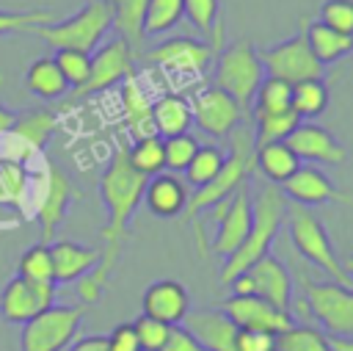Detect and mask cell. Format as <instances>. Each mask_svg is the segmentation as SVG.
Segmentation results:
<instances>
[{
  "label": "cell",
  "instance_id": "cell-13",
  "mask_svg": "<svg viewBox=\"0 0 353 351\" xmlns=\"http://www.w3.org/2000/svg\"><path fill=\"white\" fill-rule=\"evenodd\" d=\"M58 122H61V116H58V111H52V108H36V111L17 113L11 130L3 135V138L8 141L6 158L25 166L33 155H39V152L47 146V141L52 138Z\"/></svg>",
  "mask_w": 353,
  "mask_h": 351
},
{
  "label": "cell",
  "instance_id": "cell-41",
  "mask_svg": "<svg viewBox=\"0 0 353 351\" xmlns=\"http://www.w3.org/2000/svg\"><path fill=\"white\" fill-rule=\"evenodd\" d=\"M52 58H55L63 80L69 83V91L85 83L88 69H91V53H83V50H55Z\"/></svg>",
  "mask_w": 353,
  "mask_h": 351
},
{
  "label": "cell",
  "instance_id": "cell-15",
  "mask_svg": "<svg viewBox=\"0 0 353 351\" xmlns=\"http://www.w3.org/2000/svg\"><path fill=\"white\" fill-rule=\"evenodd\" d=\"M190 111H193V122L199 124V130H204L212 138H229V133L237 124H243L245 108L237 99H232L226 91L207 86L193 97Z\"/></svg>",
  "mask_w": 353,
  "mask_h": 351
},
{
  "label": "cell",
  "instance_id": "cell-35",
  "mask_svg": "<svg viewBox=\"0 0 353 351\" xmlns=\"http://www.w3.org/2000/svg\"><path fill=\"white\" fill-rule=\"evenodd\" d=\"M17 276L39 282V285H55L52 276V257H50V243H33L22 252L17 263Z\"/></svg>",
  "mask_w": 353,
  "mask_h": 351
},
{
  "label": "cell",
  "instance_id": "cell-47",
  "mask_svg": "<svg viewBox=\"0 0 353 351\" xmlns=\"http://www.w3.org/2000/svg\"><path fill=\"white\" fill-rule=\"evenodd\" d=\"M160 351H204V348L199 345V340L185 326L174 323V326H168V337H165Z\"/></svg>",
  "mask_w": 353,
  "mask_h": 351
},
{
  "label": "cell",
  "instance_id": "cell-25",
  "mask_svg": "<svg viewBox=\"0 0 353 351\" xmlns=\"http://www.w3.org/2000/svg\"><path fill=\"white\" fill-rule=\"evenodd\" d=\"M188 196L190 193H188L185 182L174 174H154L146 180V188H143L146 207L160 218H174L179 213H185Z\"/></svg>",
  "mask_w": 353,
  "mask_h": 351
},
{
  "label": "cell",
  "instance_id": "cell-33",
  "mask_svg": "<svg viewBox=\"0 0 353 351\" xmlns=\"http://www.w3.org/2000/svg\"><path fill=\"white\" fill-rule=\"evenodd\" d=\"M303 119L287 108L279 113H265V116H254V146L262 144H273V141H287V135L301 124Z\"/></svg>",
  "mask_w": 353,
  "mask_h": 351
},
{
  "label": "cell",
  "instance_id": "cell-6",
  "mask_svg": "<svg viewBox=\"0 0 353 351\" xmlns=\"http://www.w3.org/2000/svg\"><path fill=\"white\" fill-rule=\"evenodd\" d=\"M262 77H265V69L259 61V50L251 41L240 39L229 44L226 50L215 53V83L212 86L226 91L243 108L251 105Z\"/></svg>",
  "mask_w": 353,
  "mask_h": 351
},
{
  "label": "cell",
  "instance_id": "cell-34",
  "mask_svg": "<svg viewBox=\"0 0 353 351\" xmlns=\"http://www.w3.org/2000/svg\"><path fill=\"white\" fill-rule=\"evenodd\" d=\"M328 105V88L323 80H303L292 86V97H290V108L303 119L312 122L314 116H320Z\"/></svg>",
  "mask_w": 353,
  "mask_h": 351
},
{
  "label": "cell",
  "instance_id": "cell-2",
  "mask_svg": "<svg viewBox=\"0 0 353 351\" xmlns=\"http://www.w3.org/2000/svg\"><path fill=\"white\" fill-rule=\"evenodd\" d=\"M287 196L276 188L268 185L254 196V218H251V229L245 235V240L223 260L221 268V282L229 285L234 276H240L243 271H248L259 257L270 254V243L276 240L284 218H287Z\"/></svg>",
  "mask_w": 353,
  "mask_h": 351
},
{
  "label": "cell",
  "instance_id": "cell-16",
  "mask_svg": "<svg viewBox=\"0 0 353 351\" xmlns=\"http://www.w3.org/2000/svg\"><path fill=\"white\" fill-rule=\"evenodd\" d=\"M58 285H39L22 276H11L0 293V318L6 323H28L41 310L55 304Z\"/></svg>",
  "mask_w": 353,
  "mask_h": 351
},
{
  "label": "cell",
  "instance_id": "cell-28",
  "mask_svg": "<svg viewBox=\"0 0 353 351\" xmlns=\"http://www.w3.org/2000/svg\"><path fill=\"white\" fill-rule=\"evenodd\" d=\"M298 166H301V160L284 141L254 146V169H259L262 177H268L273 185H281Z\"/></svg>",
  "mask_w": 353,
  "mask_h": 351
},
{
  "label": "cell",
  "instance_id": "cell-11",
  "mask_svg": "<svg viewBox=\"0 0 353 351\" xmlns=\"http://www.w3.org/2000/svg\"><path fill=\"white\" fill-rule=\"evenodd\" d=\"M303 298L309 304V312L317 318V323L325 329V334H345L353 337V287L336 285V282H314L301 274Z\"/></svg>",
  "mask_w": 353,
  "mask_h": 351
},
{
  "label": "cell",
  "instance_id": "cell-5",
  "mask_svg": "<svg viewBox=\"0 0 353 351\" xmlns=\"http://www.w3.org/2000/svg\"><path fill=\"white\" fill-rule=\"evenodd\" d=\"M284 221H287V227H290V240H292L295 252H298L306 263H312V265H317L320 271H325L331 282L345 285V287H353V282L347 279V274H345L339 257L334 254V246H331V238H328L325 227H323L306 207L290 205Z\"/></svg>",
  "mask_w": 353,
  "mask_h": 351
},
{
  "label": "cell",
  "instance_id": "cell-52",
  "mask_svg": "<svg viewBox=\"0 0 353 351\" xmlns=\"http://www.w3.org/2000/svg\"><path fill=\"white\" fill-rule=\"evenodd\" d=\"M342 268H345V274H347V279L353 282V254H347V257L342 260Z\"/></svg>",
  "mask_w": 353,
  "mask_h": 351
},
{
  "label": "cell",
  "instance_id": "cell-18",
  "mask_svg": "<svg viewBox=\"0 0 353 351\" xmlns=\"http://www.w3.org/2000/svg\"><path fill=\"white\" fill-rule=\"evenodd\" d=\"M298 160H309V163H325V166H339L347 160L345 146L320 124L314 122H301L284 141Z\"/></svg>",
  "mask_w": 353,
  "mask_h": 351
},
{
  "label": "cell",
  "instance_id": "cell-39",
  "mask_svg": "<svg viewBox=\"0 0 353 351\" xmlns=\"http://www.w3.org/2000/svg\"><path fill=\"white\" fill-rule=\"evenodd\" d=\"M276 351H328L325 332L312 326H287L276 334Z\"/></svg>",
  "mask_w": 353,
  "mask_h": 351
},
{
  "label": "cell",
  "instance_id": "cell-42",
  "mask_svg": "<svg viewBox=\"0 0 353 351\" xmlns=\"http://www.w3.org/2000/svg\"><path fill=\"white\" fill-rule=\"evenodd\" d=\"M55 22V14L50 8H28V11H6L0 8V36L8 33H22L33 25H47Z\"/></svg>",
  "mask_w": 353,
  "mask_h": 351
},
{
  "label": "cell",
  "instance_id": "cell-46",
  "mask_svg": "<svg viewBox=\"0 0 353 351\" xmlns=\"http://www.w3.org/2000/svg\"><path fill=\"white\" fill-rule=\"evenodd\" d=\"M237 351H276V334L262 329H237Z\"/></svg>",
  "mask_w": 353,
  "mask_h": 351
},
{
  "label": "cell",
  "instance_id": "cell-30",
  "mask_svg": "<svg viewBox=\"0 0 353 351\" xmlns=\"http://www.w3.org/2000/svg\"><path fill=\"white\" fill-rule=\"evenodd\" d=\"M113 11V28L119 39H124L132 50L141 47L143 41V17L149 0H108Z\"/></svg>",
  "mask_w": 353,
  "mask_h": 351
},
{
  "label": "cell",
  "instance_id": "cell-20",
  "mask_svg": "<svg viewBox=\"0 0 353 351\" xmlns=\"http://www.w3.org/2000/svg\"><path fill=\"white\" fill-rule=\"evenodd\" d=\"M279 191H281L284 196H290V199H292L295 205H301V207L323 205V202H331V199L345 202L342 191H336L334 182H331L317 166H312V163H301V166L279 185Z\"/></svg>",
  "mask_w": 353,
  "mask_h": 351
},
{
  "label": "cell",
  "instance_id": "cell-32",
  "mask_svg": "<svg viewBox=\"0 0 353 351\" xmlns=\"http://www.w3.org/2000/svg\"><path fill=\"white\" fill-rule=\"evenodd\" d=\"M127 160H130V166H132L138 174H143V177L163 174V169H165L163 138H160V135L135 138L132 144H127Z\"/></svg>",
  "mask_w": 353,
  "mask_h": 351
},
{
  "label": "cell",
  "instance_id": "cell-10",
  "mask_svg": "<svg viewBox=\"0 0 353 351\" xmlns=\"http://www.w3.org/2000/svg\"><path fill=\"white\" fill-rule=\"evenodd\" d=\"M259 61H262V69L268 77H279L290 86L303 83V80H323V75H325V66L312 53L303 28L295 36H290L268 50H259Z\"/></svg>",
  "mask_w": 353,
  "mask_h": 351
},
{
  "label": "cell",
  "instance_id": "cell-24",
  "mask_svg": "<svg viewBox=\"0 0 353 351\" xmlns=\"http://www.w3.org/2000/svg\"><path fill=\"white\" fill-rule=\"evenodd\" d=\"M50 257H52V276L55 285H69L85 276L102 257L99 249L83 246L74 240H52L50 243Z\"/></svg>",
  "mask_w": 353,
  "mask_h": 351
},
{
  "label": "cell",
  "instance_id": "cell-12",
  "mask_svg": "<svg viewBox=\"0 0 353 351\" xmlns=\"http://www.w3.org/2000/svg\"><path fill=\"white\" fill-rule=\"evenodd\" d=\"M215 218H218V232L210 243V249L218 257H229L248 235L251 229V218H254V193L248 188V182H243L229 199L215 205Z\"/></svg>",
  "mask_w": 353,
  "mask_h": 351
},
{
  "label": "cell",
  "instance_id": "cell-26",
  "mask_svg": "<svg viewBox=\"0 0 353 351\" xmlns=\"http://www.w3.org/2000/svg\"><path fill=\"white\" fill-rule=\"evenodd\" d=\"M152 122H154V133L160 138H171L179 133H188L193 124V111L190 102L179 94H163L152 102Z\"/></svg>",
  "mask_w": 353,
  "mask_h": 351
},
{
  "label": "cell",
  "instance_id": "cell-8",
  "mask_svg": "<svg viewBox=\"0 0 353 351\" xmlns=\"http://www.w3.org/2000/svg\"><path fill=\"white\" fill-rule=\"evenodd\" d=\"M83 315L85 307L50 304L36 318L22 323L19 351H66L69 343L77 337Z\"/></svg>",
  "mask_w": 353,
  "mask_h": 351
},
{
  "label": "cell",
  "instance_id": "cell-43",
  "mask_svg": "<svg viewBox=\"0 0 353 351\" xmlns=\"http://www.w3.org/2000/svg\"><path fill=\"white\" fill-rule=\"evenodd\" d=\"M199 149V141L190 133H179L171 138H163V155H165V169L171 171H185L188 163L193 160Z\"/></svg>",
  "mask_w": 353,
  "mask_h": 351
},
{
  "label": "cell",
  "instance_id": "cell-37",
  "mask_svg": "<svg viewBox=\"0 0 353 351\" xmlns=\"http://www.w3.org/2000/svg\"><path fill=\"white\" fill-rule=\"evenodd\" d=\"M223 160H226V152H223L221 146H212V144L201 146V144H199V149H196L193 160H190V163H188V169H185L188 182H190V185H196V188L207 185V182L221 171Z\"/></svg>",
  "mask_w": 353,
  "mask_h": 351
},
{
  "label": "cell",
  "instance_id": "cell-51",
  "mask_svg": "<svg viewBox=\"0 0 353 351\" xmlns=\"http://www.w3.org/2000/svg\"><path fill=\"white\" fill-rule=\"evenodd\" d=\"M0 80H3V77H0ZM14 119H17V113H14L11 108H6V102L0 99V138H3V135H6L8 130H11Z\"/></svg>",
  "mask_w": 353,
  "mask_h": 351
},
{
  "label": "cell",
  "instance_id": "cell-23",
  "mask_svg": "<svg viewBox=\"0 0 353 351\" xmlns=\"http://www.w3.org/2000/svg\"><path fill=\"white\" fill-rule=\"evenodd\" d=\"M119 102H121V122L130 133V138H143V135H157L154 133V122H152V97L149 91L143 88V83L130 75L124 83H121V91H119Z\"/></svg>",
  "mask_w": 353,
  "mask_h": 351
},
{
  "label": "cell",
  "instance_id": "cell-49",
  "mask_svg": "<svg viewBox=\"0 0 353 351\" xmlns=\"http://www.w3.org/2000/svg\"><path fill=\"white\" fill-rule=\"evenodd\" d=\"M66 351H108V337L105 334H85L69 343Z\"/></svg>",
  "mask_w": 353,
  "mask_h": 351
},
{
  "label": "cell",
  "instance_id": "cell-3",
  "mask_svg": "<svg viewBox=\"0 0 353 351\" xmlns=\"http://www.w3.org/2000/svg\"><path fill=\"white\" fill-rule=\"evenodd\" d=\"M254 171V130L237 124L232 133H229V152H226V160L221 166V171L201 188H196V193L188 196V205H185V216L190 221H196V216L201 210H210L215 207L218 202L229 199L245 180L248 174Z\"/></svg>",
  "mask_w": 353,
  "mask_h": 351
},
{
  "label": "cell",
  "instance_id": "cell-19",
  "mask_svg": "<svg viewBox=\"0 0 353 351\" xmlns=\"http://www.w3.org/2000/svg\"><path fill=\"white\" fill-rule=\"evenodd\" d=\"M185 329L199 340L204 351H237V326L215 307H201V310H188L182 318Z\"/></svg>",
  "mask_w": 353,
  "mask_h": 351
},
{
  "label": "cell",
  "instance_id": "cell-14",
  "mask_svg": "<svg viewBox=\"0 0 353 351\" xmlns=\"http://www.w3.org/2000/svg\"><path fill=\"white\" fill-rule=\"evenodd\" d=\"M146 64L163 66L165 72L176 75V77H199L207 64L215 58V47L207 41H196L188 36L179 39H165L157 47H152L149 53L141 55Z\"/></svg>",
  "mask_w": 353,
  "mask_h": 351
},
{
  "label": "cell",
  "instance_id": "cell-9",
  "mask_svg": "<svg viewBox=\"0 0 353 351\" xmlns=\"http://www.w3.org/2000/svg\"><path fill=\"white\" fill-rule=\"evenodd\" d=\"M33 196H36V221L41 227V243H52L69 207L80 199V191L72 185L63 169L44 163V169L33 180Z\"/></svg>",
  "mask_w": 353,
  "mask_h": 351
},
{
  "label": "cell",
  "instance_id": "cell-1",
  "mask_svg": "<svg viewBox=\"0 0 353 351\" xmlns=\"http://www.w3.org/2000/svg\"><path fill=\"white\" fill-rule=\"evenodd\" d=\"M146 180L143 174H138L130 160H127V144H119L99 177V196H102V205L108 210V221L105 227L99 229V238H102V257L99 263L77 279V296L83 304H97L105 293V285L119 263V254H121V243L127 240L130 235V221L138 210V205L143 202V188H146Z\"/></svg>",
  "mask_w": 353,
  "mask_h": 351
},
{
  "label": "cell",
  "instance_id": "cell-38",
  "mask_svg": "<svg viewBox=\"0 0 353 351\" xmlns=\"http://www.w3.org/2000/svg\"><path fill=\"white\" fill-rule=\"evenodd\" d=\"M185 17L182 0H149L146 6V17H143V36H157V33H168L171 28H176V22Z\"/></svg>",
  "mask_w": 353,
  "mask_h": 351
},
{
  "label": "cell",
  "instance_id": "cell-44",
  "mask_svg": "<svg viewBox=\"0 0 353 351\" xmlns=\"http://www.w3.org/2000/svg\"><path fill=\"white\" fill-rule=\"evenodd\" d=\"M132 329H135V337H138L141 351H160L163 343H165V337H168V323L154 321V318H149L143 312L132 321Z\"/></svg>",
  "mask_w": 353,
  "mask_h": 351
},
{
  "label": "cell",
  "instance_id": "cell-50",
  "mask_svg": "<svg viewBox=\"0 0 353 351\" xmlns=\"http://www.w3.org/2000/svg\"><path fill=\"white\" fill-rule=\"evenodd\" d=\"M328 340V351H353V337L345 334H325Z\"/></svg>",
  "mask_w": 353,
  "mask_h": 351
},
{
  "label": "cell",
  "instance_id": "cell-21",
  "mask_svg": "<svg viewBox=\"0 0 353 351\" xmlns=\"http://www.w3.org/2000/svg\"><path fill=\"white\" fill-rule=\"evenodd\" d=\"M141 307H143V315L174 326V323H179L188 315L190 298H188V290L182 287V282H176V279H157V282H152L143 290Z\"/></svg>",
  "mask_w": 353,
  "mask_h": 351
},
{
  "label": "cell",
  "instance_id": "cell-17",
  "mask_svg": "<svg viewBox=\"0 0 353 351\" xmlns=\"http://www.w3.org/2000/svg\"><path fill=\"white\" fill-rule=\"evenodd\" d=\"M221 312L237 326V329H262V332H284L287 326H292L290 321V312H281L276 310L273 304H268L265 298L259 296H229L223 298L221 304Z\"/></svg>",
  "mask_w": 353,
  "mask_h": 351
},
{
  "label": "cell",
  "instance_id": "cell-7",
  "mask_svg": "<svg viewBox=\"0 0 353 351\" xmlns=\"http://www.w3.org/2000/svg\"><path fill=\"white\" fill-rule=\"evenodd\" d=\"M130 75H135V50L124 41V39H110L105 44H99L94 53H91V69H88V77L83 86L72 88L66 94V105H74L77 99H85V97H94L99 91H108L113 86H121Z\"/></svg>",
  "mask_w": 353,
  "mask_h": 351
},
{
  "label": "cell",
  "instance_id": "cell-45",
  "mask_svg": "<svg viewBox=\"0 0 353 351\" xmlns=\"http://www.w3.org/2000/svg\"><path fill=\"white\" fill-rule=\"evenodd\" d=\"M320 22L331 30L353 36V0H325L320 8Z\"/></svg>",
  "mask_w": 353,
  "mask_h": 351
},
{
  "label": "cell",
  "instance_id": "cell-36",
  "mask_svg": "<svg viewBox=\"0 0 353 351\" xmlns=\"http://www.w3.org/2000/svg\"><path fill=\"white\" fill-rule=\"evenodd\" d=\"M290 97H292V86L279 80V77H262L251 105H254V116H265V113H279L290 108Z\"/></svg>",
  "mask_w": 353,
  "mask_h": 351
},
{
  "label": "cell",
  "instance_id": "cell-22",
  "mask_svg": "<svg viewBox=\"0 0 353 351\" xmlns=\"http://www.w3.org/2000/svg\"><path fill=\"white\" fill-rule=\"evenodd\" d=\"M248 276L254 282V296L265 298L268 304H273L281 312H290L292 279H290V271L284 268V263H279L273 254H265L248 268Z\"/></svg>",
  "mask_w": 353,
  "mask_h": 351
},
{
  "label": "cell",
  "instance_id": "cell-31",
  "mask_svg": "<svg viewBox=\"0 0 353 351\" xmlns=\"http://www.w3.org/2000/svg\"><path fill=\"white\" fill-rule=\"evenodd\" d=\"M185 17L190 19V25L212 39L215 53L221 50V36H223V22H221V0H182Z\"/></svg>",
  "mask_w": 353,
  "mask_h": 351
},
{
  "label": "cell",
  "instance_id": "cell-40",
  "mask_svg": "<svg viewBox=\"0 0 353 351\" xmlns=\"http://www.w3.org/2000/svg\"><path fill=\"white\" fill-rule=\"evenodd\" d=\"M30 191V171L17 160H0V196L19 202Z\"/></svg>",
  "mask_w": 353,
  "mask_h": 351
},
{
  "label": "cell",
  "instance_id": "cell-4",
  "mask_svg": "<svg viewBox=\"0 0 353 351\" xmlns=\"http://www.w3.org/2000/svg\"><path fill=\"white\" fill-rule=\"evenodd\" d=\"M113 28V11L108 0H85L72 17L61 22H47V25H33L25 33L47 41L55 50H83L94 53L105 33Z\"/></svg>",
  "mask_w": 353,
  "mask_h": 351
},
{
  "label": "cell",
  "instance_id": "cell-29",
  "mask_svg": "<svg viewBox=\"0 0 353 351\" xmlns=\"http://www.w3.org/2000/svg\"><path fill=\"white\" fill-rule=\"evenodd\" d=\"M303 33H306V41L312 47V53L317 55V61L325 66V64H334L345 55L353 53V36H345L339 30H331L328 25H323L320 19L312 22V25H303Z\"/></svg>",
  "mask_w": 353,
  "mask_h": 351
},
{
  "label": "cell",
  "instance_id": "cell-48",
  "mask_svg": "<svg viewBox=\"0 0 353 351\" xmlns=\"http://www.w3.org/2000/svg\"><path fill=\"white\" fill-rule=\"evenodd\" d=\"M108 351H141L132 323H119L108 334Z\"/></svg>",
  "mask_w": 353,
  "mask_h": 351
},
{
  "label": "cell",
  "instance_id": "cell-27",
  "mask_svg": "<svg viewBox=\"0 0 353 351\" xmlns=\"http://www.w3.org/2000/svg\"><path fill=\"white\" fill-rule=\"evenodd\" d=\"M22 83H25V88H28L33 97H39V99H44V102H52V99H61V97L69 94V83L63 80V75H61V69H58V64H55L52 55L36 58V61L28 66Z\"/></svg>",
  "mask_w": 353,
  "mask_h": 351
}]
</instances>
